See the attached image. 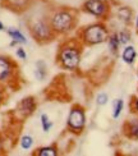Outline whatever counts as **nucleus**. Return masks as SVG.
Listing matches in <instances>:
<instances>
[{
    "label": "nucleus",
    "instance_id": "obj_1",
    "mask_svg": "<svg viewBox=\"0 0 138 156\" xmlns=\"http://www.w3.org/2000/svg\"><path fill=\"white\" fill-rule=\"evenodd\" d=\"M74 26V16L69 10H59L51 18V28L58 34H65Z\"/></svg>",
    "mask_w": 138,
    "mask_h": 156
},
{
    "label": "nucleus",
    "instance_id": "obj_2",
    "mask_svg": "<svg viewBox=\"0 0 138 156\" xmlns=\"http://www.w3.org/2000/svg\"><path fill=\"white\" fill-rule=\"evenodd\" d=\"M62 67L68 70H74L81 63V51L76 46H64L58 56Z\"/></svg>",
    "mask_w": 138,
    "mask_h": 156
},
{
    "label": "nucleus",
    "instance_id": "obj_3",
    "mask_svg": "<svg viewBox=\"0 0 138 156\" xmlns=\"http://www.w3.org/2000/svg\"><path fill=\"white\" fill-rule=\"evenodd\" d=\"M82 37H83V41L86 44L97 45V44L106 41L109 38V34H108V30L104 24L96 23V24H91L88 27L84 28Z\"/></svg>",
    "mask_w": 138,
    "mask_h": 156
},
{
    "label": "nucleus",
    "instance_id": "obj_4",
    "mask_svg": "<svg viewBox=\"0 0 138 156\" xmlns=\"http://www.w3.org/2000/svg\"><path fill=\"white\" fill-rule=\"evenodd\" d=\"M86 124V115L84 110L81 106H73L68 115V127L72 132L80 133L83 131Z\"/></svg>",
    "mask_w": 138,
    "mask_h": 156
},
{
    "label": "nucleus",
    "instance_id": "obj_5",
    "mask_svg": "<svg viewBox=\"0 0 138 156\" xmlns=\"http://www.w3.org/2000/svg\"><path fill=\"white\" fill-rule=\"evenodd\" d=\"M32 35H34V37L36 38L37 41H49L50 38L52 37V28L51 26L44 21V19H41V21H37L34 26H32Z\"/></svg>",
    "mask_w": 138,
    "mask_h": 156
},
{
    "label": "nucleus",
    "instance_id": "obj_6",
    "mask_svg": "<svg viewBox=\"0 0 138 156\" xmlns=\"http://www.w3.org/2000/svg\"><path fill=\"white\" fill-rule=\"evenodd\" d=\"M83 9L95 17H105L109 10V6L104 0H87L83 4Z\"/></svg>",
    "mask_w": 138,
    "mask_h": 156
},
{
    "label": "nucleus",
    "instance_id": "obj_7",
    "mask_svg": "<svg viewBox=\"0 0 138 156\" xmlns=\"http://www.w3.org/2000/svg\"><path fill=\"white\" fill-rule=\"evenodd\" d=\"M35 108H36V102L34 100V97H26L23 99L18 105V109L23 115H31L32 113L35 112Z\"/></svg>",
    "mask_w": 138,
    "mask_h": 156
},
{
    "label": "nucleus",
    "instance_id": "obj_8",
    "mask_svg": "<svg viewBox=\"0 0 138 156\" xmlns=\"http://www.w3.org/2000/svg\"><path fill=\"white\" fill-rule=\"evenodd\" d=\"M124 131L129 138L138 140V118L129 119L124 126Z\"/></svg>",
    "mask_w": 138,
    "mask_h": 156
},
{
    "label": "nucleus",
    "instance_id": "obj_9",
    "mask_svg": "<svg viewBox=\"0 0 138 156\" xmlns=\"http://www.w3.org/2000/svg\"><path fill=\"white\" fill-rule=\"evenodd\" d=\"M12 73V64L6 58L0 56V81H6Z\"/></svg>",
    "mask_w": 138,
    "mask_h": 156
},
{
    "label": "nucleus",
    "instance_id": "obj_10",
    "mask_svg": "<svg viewBox=\"0 0 138 156\" xmlns=\"http://www.w3.org/2000/svg\"><path fill=\"white\" fill-rule=\"evenodd\" d=\"M136 56H137V53H136V49L133 46H127L126 49L123 50L122 58L127 64H133Z\"/></svg>",
    "mask_w": 138,
    "mask_h": 156
},
{
    "label": "nucleus",
    "instance_id": "obj_11",
    "mask_svg": "<svg viewBox=\"0 0 138 156\" xmlns=\"http://www.w3.org/2000/svg\"><path fill=\"white\" fill-rule=\"evenodd\" d=\"M8 35L13 38L12 45H14V44H17V42H18V44H26V42H27L24 35H23L19 30H9V31H8Z\"/></svg>",
    "mask_w": 138,
    "mask_h": 156
},
{
    "label": "nucleus",
    "instance_id": "obj_12",
    "mask_svg": "<svg viewBox=\"0 0 138 156\" xmlns=\"http://www.w3.org/2000/svg\"><path fill=\"white\" fill-rule=\"evenodd\" d=\"M46 74H48V70H46V66L45 63L41 60V62H37L36 64V69H35V76L38 81H44Z\"/></svg>",
    "mask_w": 138,
    "mask_h": 156
},
{
    "label": "nucleus",
    "instance_id": "obj_13",
    "mask_svg": "<svg viewBox=\"0 0 138 156\" xmlns=\"http://www.w3.org/2000/svg\"><path fill=\"white\" fill-rule=\"evenodd\" d=\"M118 17L119 19H122L123 22H130V19H132V10H130L128 6H122V8L118 9Z\"/></svg>",
    "mask_w": 138,
    "mask_h": 156
},
{
    "label": "nucleus",
    "instance_id": "obj_14",
    "mask_svg": "<svg viewBox=\"0 0 138 156\" xmlns=\"http://www.w3.org/2000/svg\"><path fill=\"white\" fill-rule=\"evenodd\" d=\"M37 155L40 156H56L58 155V151L55 147L52 146H48V147H41L37 150Z\"/></svg>",
    "mask_w": 138,
    "mask_h": 156
},
{
    "label": "nucleus",
    "instance_id": "obj_15",
    "mask_svg": "<svg viewBox=\"0 0 138 156\" xmlns=\"http://www.w3.org/2000/svg\"><path fill=\"white\" fill-rule=\"evenodd\" d=\"M123 106H124V102H123L122 99H118V100L114 101V105H113V116H114V119L119 118V115L122 114Z\"/></svg>",
    "mask_w": 138,
    "mask_h": 156
},
{
    "label": "nucleus",
    "instance_id": "obj_16",
    "mask_svg": "<svg viewBox=\"0 0 138 156\" xmlns=\"http://www.w3.org/2000/svg\"><path fill=\"white\" fill-rule=\"evenodd\" d=\"M120 46V42H119V38H118V35L114 34V35H111L109 37V48L110 50L113 51V53H116L118 49H119Z\"/></svg>",
    "mask_w": 138,
    "mask_h": 156
},
{
    "label": "nucleus",
    "instance_id": "obj_17",
    "mask_svg": "<svg viewBox=\"0 0 138 156\" xmlns=\"http://www.w3.org/2000/svg\"><path fill=\"white\" fill-rule=\"evenodd\" d=\"M40 122H41V127L44 129V132H49L52 128V122L49 119V116L46 114H41L40 116Z\"/></svg>",
    "mask_w": 138,
    "mask_h": 156
},
{
    "label": "nucleus",
    "instance_id": "obj_18",
    "mask_svg": "<svg viewBox=\"0 0 138 156\" xmlns=\"http://www.w3.org/2000/svg\"><path fill=\"white\" fill-rule=\"evenodd\" d=\"M34 145V138L31 137V136H24V137L21 140V146L23 150H30Z\"/></svg>",
    "mask_w": 138,
    "mask_h": 156
},
{
    "label": "nucleus",
    "instance_id": "obj_19",
    "mask_svg": "<svg viewBox=\"0 0 138 156\" xmlns=\"http://www.w3.org/2000/svg\"><path fill=\"white\" fill-rule=\"evenodd\" d=\"M116 35H118V38H119L120 45H126L130 40V35L128 31H120V32H118Z\"/></svg>",
    "mask_w": 138,
    "mask_h": 156
},
{
    "label": "nucleus",
    "instance_id": "obj_20",
    "mask_svg": "<svg viewBox=\"0 0 138 156\" xmlns=\"http://www.w3.org/2000/svg\"><path fill=\"white\" fill-rule=\"evenodd\" d=\"M108 102V95L106 94H100L97 96V104L98 105H105Z\"/></svg>",
    "mask_w": 138,
    "mask_h": 156
},
{
    "label": "nucleus",
    "instance_id": "obj_21",
    "mask_svg": "<svg viewBox=\"0 0 138 156\" xmlns=\"http://www.w3.org/2000/svg\"><path fill=\"white\" fill-rule=\"evenodd\" d=\"M17 56L19 58V59L26 60V58H27V54H26V51H24L22 48H18V49H17Z\"/></svg>",
    "mask_w": 138,
    "mask_h": 156
},
{
    "label": "nucleus",
    "instance_id": "obj_22",
    "mask_svg": "<svg viewBox=\"0 0 138 156\" xmlns=\"http://www.w3.org/2000/svg\"><path fill=\"white\" fill-rule=\"evenodd\" d=\"M134 110L138 113V99H136V100H134Z\"/></svg>",
    "mask_w": 138,
    "mask_h": 156
},
{
    "label": "nucleus",
    "instance_id": "obj_23",
    "mask_svg": "<svg viewBox=\"0 0 138 156\" xmlns=\"http://www.w3.org/2000/svg\"><path fill=\"white\" fill-rule=\"evenodd\" d=\"M3 30H4V26H3L2 22H0V31H3Z\"/></svg>",
    "mask_w": 138,
    "mask_h": 156
},
{
    "label": "nucleus",
    "instance_id": "obj_24",
    "mask_svg": "<svg viewBox=\"0 0 138 156\" xmlns=\"http://www.w3.org/2000/svg\"><path fill=\"white\" fill-rule=\"evenodd\" d=\"M136 26H137V31H138V17H137V19H136Z\"/></svg>",
    "mask_w": 138,
    "mask_h": 156
},
{
    "label": "nucleus",
    "instance_id": "obj_25",
    "mask_svg": "<svg viewBox=\"0 0 138 156\" xmlns=\"http://www.w3.org/2000/svg\"><path fill=\"white\" fill-rule=\"evenodd\" d=\"M0 102H2V94H0Z\"/></svg>",
    "mask_w": 138,
    "mask_h": 156
}]
</instances>
